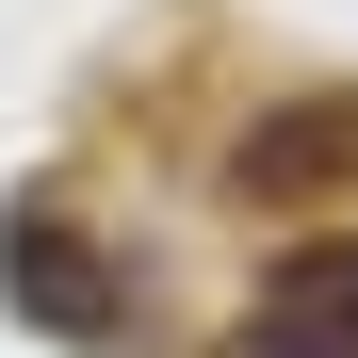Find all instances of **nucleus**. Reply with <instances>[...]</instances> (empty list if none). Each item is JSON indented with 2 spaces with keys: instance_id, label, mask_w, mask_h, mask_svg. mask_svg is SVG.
Segmentation results:
<instances>
[{
  "instance_id": "f257e3e1",
  "label": "nucleus",
  "mask_w": 358,
  "mask_h": 358,
  "mask_svg": "<svg viewBox=\"0 0 358 358\" xmlns=\"http://www.w3.org/2000/svg\"><path fill=\"white\" fill-rule=\"evenodd\" d=\"M228 358H358V245H293V277L245 310Z\"/></svg>"
},
{
  "instance_id": "f03ea898",
  "label": "nucleus",
  "mask_w": 358,
  "mask_h": 358,
  "mask_svg": "<svg viewBox=\"0 0 358 358\" xmlns=\"http://www.w3.org/2000/svg\"><path fill=\"white\" fill-rule=\"evenodd\" d=\"M0 293H17L33 326H66V342H98V326H114V277H98L82 245H66V228H17V261H0Z\"/></svg>"
},
{
  "instance_id": "7ed1b4c3",
  "label": "nucleus",
  "mask_w": 358,
  "mask_h": 358,
  "mask_svg": "<svg viewBox=\"0 0 358 358\" xmlns=\"http://www.w3.org/2000/svg\"><path fill=\"white\" fill-rule=\"evenodd\" d=\"M310 179H358V98H326V131H261L245 196H310Z\"/></svg>"
}]
</instances>
